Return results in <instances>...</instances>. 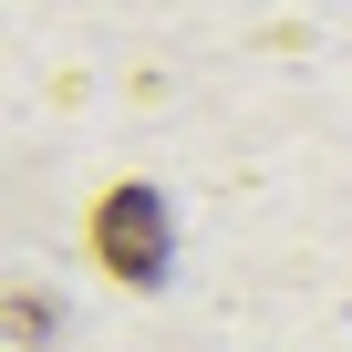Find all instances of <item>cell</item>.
Listing matches in <instances>:
<instances>
[{"label":"cell","instance_id":"6da1fadb","mask_svg":"<svg viewBox=\"0 0 352 352\" xmlns=\"http://www.w3.org/2000/svg\"><path fill=\"white\" fill-rule=\"evenodd\" d=\"M83 239H94L104 280L155 290V280H166V249H176V218H166V197H155V187H104V197H94V218H83Z\"/></svg>","mask_w":352,"mask_h":352},{"label":"cell","instance_id":"7a4b0ae2","mask_svg":"<svg viewBox=\"0 0 352 352\" xmlns=\"http://www.w3.org/2000/svg\"><path fill=\"white\" fill-rule=\"evenodd\" d=\"M0 321H11V342H52V300L32 290V300H0Z\"/></svg>","mask_w":352,"mask_h":352}]
</instances>
